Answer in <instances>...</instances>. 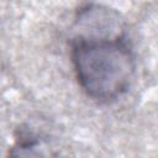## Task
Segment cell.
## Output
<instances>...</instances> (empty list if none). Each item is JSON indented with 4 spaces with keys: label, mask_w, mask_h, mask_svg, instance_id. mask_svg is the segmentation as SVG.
Returning <instances> with one entry per match:
<instances>
[{
    "label": "cell",
    "mask_w": 158,
    "mask_h": 158,
    "mask_svg": "<svg viewBox=\"0 0 158 158\" xmlns=\"http://www.w3.org/2000/svg\"><path fill=\"white\" fill-rule=\"evenodd\" d=\"M75 25L70 58L80 88L99 102L118 99L131 86L136 72L135 54L118 14L86 5L79 10Z\"/></svg>",
    "instance_id": "1"
}]
</instances>
